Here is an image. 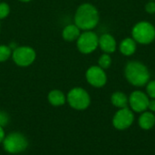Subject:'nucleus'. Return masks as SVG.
Wrapping results in <instances>:
<instances>
[{"label": "nucleus", "instance_id": "nucleus-9", "mask_svg": "<svg viewBox=\"0 0 155 155\" xmlns=\"http://www.w3.org/2000/svg\"><path fill=\"white\" fill-rule=\"evenodd\" d=\"M85 78L87 82L94 88H102L107 82L105 69L99 66H91L85 73Z\"/></svg>", "mask_w": 155, "mask_h": 155}, {"label": "nucleus", "instance_id": "nucleus-12", "mask_svg": "<svg viewBox=\"0 0 155 155\" xmlns=\"http://www.w3.org/2000/svg\"><path fill=\"white\" fill-rule=\"evenodd\" d=\"M137 49V43L133 37H125L119 45L120 52L126 57H130L135 53Z\"/></svg>", "mask_w": 155, "mask_h": 155}, {"label": "nucleus", "instance_id": "nucleus-16", "mask_svg": "<svg viewBox=\"0 0 155 155\" xmlns=\"http://www.w3.org/2000/svg\"><path fill=\"white\" fill-rule=\"evenodd\" d=\"M47 99H48V101L51 105L53 106H55V107H59V106H62L65 103L66 101V97L65 95L59 90H51L49 93H48V96H47Z\"/></svg>", "mask_w": 155, "mask_h": 155}, {"label": "nucleus", "instance_id": "nucleus-2", "mask_svg": "<svg viewBox=\"0 0 155 155\" xmlns=\"http://www.w3.org/2000/svg\"><path fill=\"white\" fill-rule=\"evenodd\" d=\"M124 76L127 81L134 87H143L150 80V71L142 62L132 60L124 67Z\"/></svg>", "mask_w": 155, "mask_h": 155}, {"label": "nucleus", "instance_id": "nucleus-7", "mask_svg": "<svg viewBox=\"0 0 155 155\" xmlns=\"http://www.w3.org/2000/svg\"><path fill=\"white\" fill-rule=\"evenodd\" d=\"M36 53L31 47H18L12 52L14 62L20 67H28L35 59Z\"/></svg>", "mask_w": 155, "mask_h": 155}, {"label": "nucleus", "instance_id": "nucleus-14", "mask_svg": "<svg viewBox=\"0 0 155 155\" xmlns=\"http://www.w3.org/2000/svg\"><path fill=\"white\" fill-rule=\"evenodd\" d=\"M81 34V29L75 25V24H71L66 26L62 32V36L64 40L66 41H74L77 40Z\"/></svg>", "mask_w": 155, "mask_h": 155}, {"label": "nucleus", "instance_id": "nucleus-19", "mask_svg": "<svg viewBox=\"0 0 155 155\" xmlns=\"http://www.w3.org/2000/svg\"><path fill=\"white\" fill-rule=\"evenodd\" d=\"M146 94L149 98L155 99V80H149L146 84Z\"/></svg>", "mask_w": 155, "mask_h": 155}, {"label": "nucleus", "instance_id": "nucleus-24", "mask_svg": "<svg viewBox=\"0 0 155 155\" xmlns=\"http://www.w3.org/2000/svg\"><path fill=\"white\" fill-rule=\"evenodd\" d=\"M5 137V131L3 129V127L0 126V143H3L4 139Z\"/></svg>", "mask_w": 155, "mask_h": 155}, {"label": "nucleus", "instance_id": "nucleus-26", "mask_svg": "<svg viewBox=\"0 0 155 155\" xmlns=\"http://www.w3.org/2000/svg\"><path fill=\"white\" fill-rule=\"evenodd\" d=\"M149 1H155V0H149Z\"/></svg>", "mask_w": 155, "mask_h": 155}, {"label": "nucleus", "instance_id": "nucleus-10", "mask_svg": "<svg viewBox=\"0 0 155 155\" xmlns=\"http://www.w3.org/2000/svg\"><path fill=\"white\" fill-rule=\"evenodd\" d=\"M149 97L142 90H134L128 97L131 110L134 112L142 113L148 110Z\"/></svg>", "mask_w": 155, "mask_h": 155}, {"label": "nucleus", "instance_id": "nucleus-4", "mask_svg": "<svg viewBox=\"0 0 155 155\" xmlns=\"http://www.w3.org/2000/svg\"><path fill=\"white\" fill-rule=\"evenodd\" d=\"M28 140L21 132H11L3 141V147L8 153L17 154L25 152L28 147Z\"/></svg>", "mask_w": 155, "mask_h": 155}, {"label": "nucleus", "instance_id": "nucleus-18", "mask_svg": "<svg viewBox=\"0 0 155 155\" xmlns=\"http://www.w3.org/2000/svg\"><path fill=\"white\" fill-rule=\"evenodd\" d=\"M12 50L10 47L5 45H0V62L6 61L12 56Z\"/></svg>", "mask_w": 155, "mask_h": 155}, {"label": "nucleus", "instance_id": "nucleus-11", "mask_svg": "<svg viewBox=\"0 0 155 155\" xmlns=\"http://www.w3.org/2000/svg\"><path fill=\"white\" fill-rule=\"evenodd\" d=\"M98 47L103 50L104 53L112 54L115 52L117 48V43L113 35L105 33L99 37Z\"/></svg>", "mask_w": 155, "mask_h": 155}, {"label": "nucleus", "instance_id": "nucleus-17", "mask_svg": "<svg viewBox=\"0 0 155 155\" xmlns=\"http://www.w3.org/2000/svg\"><path fill=\"white\" fill-rule=\"evenodd\" d=\"M111 65H112V58L110 54L104 53L103 55H101V57L98 59V66L104 69H107L111 67Z\"/></svg>", "mask_w": 155, "mask_h": 155}, {"label": "nucleus", "instance_id": "nucleus-13", "mask_svg": "<svg viewBox=\"0 0 155 155\" xmlns=\"http://www.w3.org/2000/svg\"><path fill=\"white\" fill-rule=\"evenodd\" d=\"M139 126L143 130H150L155 125V115L152 111H143L138 120Z\"/></svg>", "mask_w": 155, "mask_h": 155}, {"label": "nucleus", "instance_id": "nucleus-20", "mask_svg": "<svg viewBox=\"0 0 155 155\" xmlns=\"http://www.w3.org/2000/svg\"><path fill=\"white\" fill-rule=\"evenodd\" d=\"M10 13V7L6 3H0V20L5 18Z\"/></svg>", "mask_w": 155, "mask_h": 155}, {"label": "nucleus", "instance_id": "nucleus-6", "mask_svg": "<svg viewBox=\"0 0 155 155\" xmlns=\"http://www.w3.org/2000/svg\"><path fill=\"white\" fill-rule=\"evenodd\" d=\"M99 37L92 30H85L77 38L76 46L83 54H91L98 48Z\"/></svg>", "mask_w": 155, "mask_h": 155}, {"label": "nucleus", "instance_id": "nucleus-8", "mask_svg": "<svg viewBox=\"0 0 155 155\" xmlns=\"http://www.w3.org/2000/svg\"><path fill=\"white\" fill-rule=\"evenodd\" d=\"M134 121V115L128 107L119 109L113 118V125L115 129L124 131L128 129Z\"/></svg>", "mask_w": 155, "mask_h": 155}, {"label": "nucleus", "instance_id": "nucleus-22", "mask_svg": "<svg viewBox=\"0 0 155 155\" xmlns=\"http://www.w3.org/2000/svg\"><path fill=\"white\" fill-rule=\"evenodd\" d=\"M145 11L148 14H154L155 13V1H149L145 5Z\"/></svg>", "mask_w": 155, "mask_h": 155}, {"label": "nucleus", "instance_id": "nucleus-3", "mask_svg": "<svg viewBox=\"0 0 155 155\" xmlns=\"http://www.w3.org/2000/svg\"><path fill=\"white\" fill-rule=\"evenodd\" d=\"M132 37L137 44L149 45L155 39V26L149 21H140L133 26Z\"/></svg>", "mask_w": 155, "mask_h": 155}, {"label": "nucleus", "instance_id": "nucleus-23", "mask_svg": "<svg viewBox=\"0 0 155 155\" xmlns=\"http://www.w3.org/2000/svg\"><path fill=\"white\" fill-rule=\"evenodd\" d=\"M148 109L150 110V111L155 112V99H151V100H149Z\"/></svg>", "mask_w": 155, "mask_h": 155}, {"label": "nucleus", "instance_id": "nucleus-25", "mask_svg": "<svg viewBox=\"0 0 155 155\" xmlns=\"http://www.w3.org/2000/svg\"><path fill=\"white\" fill-rule=\"evenodd\" d=\"M19 1H21V2H25V3H26V2H29V1H31V0H19Z\"/></svg>", "mask_w": 155, "mask_h": 155}, {"label": "nucleus", "instance_id": "nucleus-15", "mask_svg": "<svg viewBox=\"0 0 155 155\" xmlns=\"http://www.w3.org/2000/svg\"><path fill=\"white\" fill-rule=\"evenodd\" d=\"M111 102L114 107H116L118 109L126 108L129 105V100H128L127 95L122 91L114 92L111 96Z\"/></svg>", "mask_w": 155, "mask_h": 155}, {"label": "nucleus", "instance_id": "nucleus-5", "mask_svg": "<svg viewBox=\"0 0 155 155\" xmlns=\"http://www.w3.org/2000/svg\"><path fill=\"white\" fill-rule=\"evenodd\" d=\"M66 100L73 109L77 111H84L87 109L91 103L89 93L80 87L72 89L66 96Z\"/></svg>", "mask_w": 155, "mask_h": 155}, {"label": "nucleus", "instance_id": "nucleus-21", "mask_svg": "<svg viewBox=\"0 0 155 155\" xmlns=\"http://www.w3.org/2000/svg\"><path fill=\"white\" fill-rule=\"evenodd\" d=\"M9 123V116L6 112L0 111V126L5 127Z\"/></svg>", "mask_w": 155, "mask_h": 155}, {"label": "nucleus", "instance_id": "nucleus-1", "mask_svg": "<svg viewBox=\"0 0 155 155\" xmlns=\"http://www.w3.org/2000/svg\"><path fill=\"white\" fill-rule=\"evenodd\" d=\"M99 12L97 8L89 3L82 4L76 9L74 24L81 30H92L99 23Z\"/></svg>", "mask_w": 155, "mask_h": 155}]
</instances>
